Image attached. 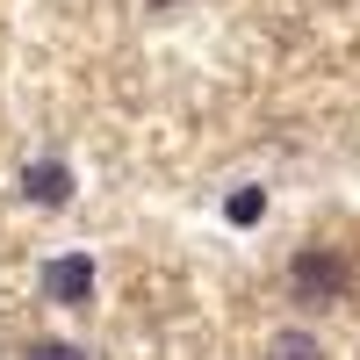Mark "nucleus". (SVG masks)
Masks as SVG:
<instances>
[{
  "instance_id": "nucleus-1",
  "label": "nucleus",
  "mask_w": 360,
  "mask_h": 360,
  "mask_svg": "<svg viewBox=\"0 0 360 360\" xmlns=\"http://www.w3.org/2000/svg\"><path fill=\"white\" fill-rule=\"evenodd\" d=\"M288 288H295V303H310V310H332L353 295V266L339 252H324V245H303L288 259Z\"/></svg>"
},
{
  "instance_id": "nucleus-2",
  "label": "nucleus",
  "mask_w": 360,
  "mask_h": 360,
  "mask_svg": "<svg viewBox=\"0 0 360 360\" xmlns=\"http://www.w3.org/2000/svg\"><path fill=\"white\" fill-rule=\"evenodd\" d=\"M94 281H101V266H94V252H58V259H44V274H37V288H44V303H65V310H79V303H94Z\"/></svg>"
},
{
  "instance_id": "nucleus-3",
  "label": "nucleus",
  "mask_w": 360,
  "mask_h": 360,
  "mask_svg": "<svg viewBox=\"0 0 360 360\" xmlns=\"http://www.w3.org/2000/svg\"><path fill=\"white\" fill-rule=\"evenodd\" d=\"M22 195L37 202V209H65V202L79 195V180H72V166H65V159H37V166L22 173Z\"/></svg>"
},
{
  "instance_id": "nucleus-4",
  "label": "nucleus",
  "mask_w": 360,
  "mask_h": 360,
  "mask_svg": "<svg viewBox=\"0 0 360 360\" xmlns=\"http://www.w3.org/2000/svg\"><path fill=\"white\" fill-rule=\"evenodd\" d=\"M266 360H324V346L310 332H274V346H266Z\"/></svg>"
},
{
  "instance_id": "nucleus-5",
  "label": "nucleus",
  "mask_w": 360,
  "mask_h": 360,
  "mask_svg": "<svg viewBox=\"0 0 360 360\" xmlns=\"http://www.w3.org/2000/svg\"><path fill=\"white\" fill-rule=\"evenodd\" d=\"M224 217H231L238 231H245V224H259V217H266V188H238V195L224 202Z\"/></svg>"
},
{
  "instance_id": "nucleus-6",
  "label": "nucleus",
  "mask_w": 360,
  "mask_h": 360,
  "mask_svg": "<svg viewBox=\"0 0 360 360\" xmlns=\"http://www.w3.org/2000/svg\"><path fill=\"white\" fill-rule=\"evenodd\" d=\"M29 360H86V353H79V346H65V339H51V346L29 353Z\"/></svg>"
}]
</instances>
